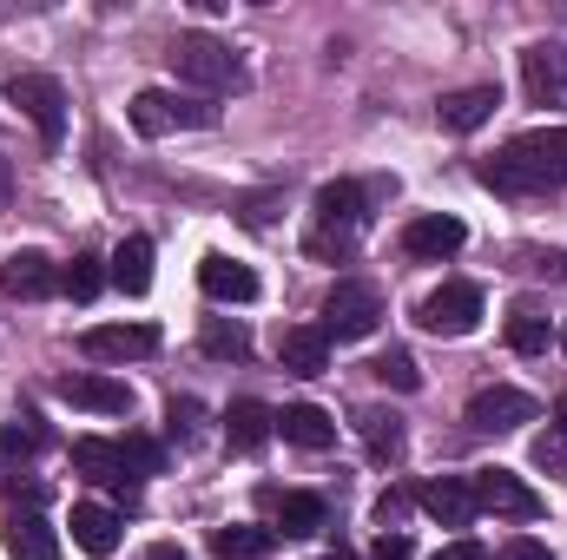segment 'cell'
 <instances>
[{
  "mask_svg": "<svg viewBox=\"0 0 567 560\" xmlns=\"http://www.w3.org/2000/svg\"><path fill=\"white\" fill-rule=\"evenodd\" d=\"M482 185H495V191H555V185H567V126H542V133L508 139L482 165Z\"/></svg>",
  "mask_w": 567,
  "mask_h": 560,
  "instance_id": "1",
  "label": "cell"
},
{
  "mask_svg": "<svg viewBox=\"0 0 567 560\" xmlns=\"http://www.w3.org/2000/svg\"><path fill=\"white\" fill-rule=\"evenodd\" d=\"M165 60H172V73H178L185 86H198V93H231V86L245 80L238 53H231L225 40H212V33H178Z\"/></svg>",
  "mask_w": 567,
  "mask_h": 560,
  "instance_id": "2",
  "label": "cell"
},
{
  "mask_svg": "<svg viewBox=\"0 0 567 560\" xmlns=\"http://www.w3.org/2000/svg\"><path fill=\"white\" fill-rule=\"evenodd\" d=\"M126 113H133V133H145V139H165V133H205V126H218V106L185 100V93H165V86H145Z\"/></svg>",
  "mask_w": 567,
  "mask_h": 560,
  "instance_id": "3",
  "label": "cell"
},
{
  "mask_svg": "<svg viewBox=\"0 0 567 560\" xmlns=\"http://www.w3.org/2000/svg\"><path fill=\"white\" fill-rule=\"evenodd\" d=\"M377 323H383V290H377V283L370 278L330 283V297H323V323H317L323 336H343V343H350V336H370Z\"/></svg>",
  "mask_w": 567,
  "mask_h": 560,
  "instance_id": "4",
  "label": "cell"
},
{
  "mask_svg": "<svg viewBox=\"0 0 567 560\" xmlns=\"http://www.w3.org/2000/svg\"><path fill=\"white\" fill-rule=\"evenodd\" d=\"M7 106L27 113L33 133L47 145H60V133H66V93H60L53 73H13V80H7Z\"/></svg>",
  "mask_w": 567,
  "mask_h": 560,
  "instance_id": "5",
  "label": "cell"
},
{
  "mask_svg": "<svg viewBox=\"0 0 567 560\" xmlns=\"http://www.w3.org/2000/svg\"><path fill=\"white\" fill-rule=\"evenodd\" d=\"M363 231V191L350 178L323 185L317 191V231H310V251H350V238Z\"/></svg>",
  "mask_w": 567,
  "mask_h": 560,
  "instance_id": "6",
  "label": "cell"
},
{
  "mask_svg": "<svg viewBox=\"0 0 567 560\" xmlns=\"http://www.w3.org/2000/svg\"><path fill=\"white\" fill-rule=\"evenodd\" d=\"M468 488H475V508H488V515H502V521H542V508H548L515 468H482Z\"/></svg>",
  "mask_w": 567,
  "mask_h": 560,
  "instance_id": "7",
  "label": "cell"
},
{
  "mask_svg": "<svg viewBox=\"0 0 567 560\" xmlns=\"http://www.w3.org/2000/svg\"><path fill=\"white\" fill-rule=\"evenodd\" d=\"M416 323H423L429 336H468V330L482 323V290H475V283H442V290H429L423 310H416Z\"/></svg>",
  "mask_w": 567,
  "mask_h": 560,
  "instance_id": "8",
  "label": "cell"
},
{
  "mask_svg": "<svg viewBox=\"0 0 567 560\" xmlns=\"http://www.w3.org/2000/svg\"><path fill=\"white\" fill-rule=\"evenodd\" d=\"M53 396L73 403V409H93V416H126L133 409V383H120L106 370H73V376L53 383Z\"/></svg>",
  "mask_w": 567,
  "mask_h": 560,
  "instance_id": "9",
  "label": "cell"
},
{
  "mask_svg": "<svg viewBox=\"0 0 567 560\" xmlns=\"http://www.w3.org/2000/svg\"><path fill=\"white\" fill-rule=\"evenodd\" d=\"M522 93H528V106H567V46L535 40L522 53Z\"/></svg>",
  "mask_w": 567,
  "mask_h": 560,
  "instance_id": "10",
  "label": "cell"
},
{
  "mask_svg": "<svg viewBox=\"0 0 567 560\" xmlns=\"http://www.w3.org/2000/svg\"><path fill=\"white\" fill-rule=\"evenodd\" d=\"M80 350L93 356V363H140L158 350V330L152 323H93L86 336H80Z\"/></svg>",
  "mask_w": 567,
  "mask_h": 560,
  "instance_id": "11",
  "label": "cell"
},
{
  "mask_svg": "<svg viewBox=\"0 0 567 560\" xmlns=\"http://www.w3.org/2000/svg\"><path fill=\"white\" fill-rule=\"evenodd\" d=\"M535 396H522V390H482L475 403H468V428H482V435H508V428H522V422H535Z\"/></svg>",
  "mask_w": 567,
  "mask_h": 560,
  "instance_id": "12",
  "label": "cell"
},
{
  "mask_svg": "<svg viewBox=\"0 0 567 560\" xmlns=\"http://www.w3.org/2000/svg\"><path fill=\"white\" fill-rule=\"evenodd\" d=\"M198 283H205L212 303H251V297H258V271L238 265V258H225V251H212V258L198 265Z\"/></svg>",
  "mask_w": 567,
  "mask_h": 560,
  "instance_id": "13",
  "label": "cell"
},
{
  "mask_svg": "<svg viewBox=\"0 0 567 560\" xmlns=\"http://www.w3.org/2000/svg\"><path fill=\"white\" fill-rule=\"evenodd\" d=\"M278 363L290 376H323V370H330V336H323L317 323H290L278 336Z\"/></svg>",
  "mask_w": 567,
  "mask_h": 560,
  "instance_id": "14",
  "label": "cell"
},
{
  "mask_svg": "<svg viewBox=\"0 0 567 560\" xmlns=\"http://www.w3.org/2000/svg\"><path fill=\"white\" fill-rule=\"evenodd\" d=\"M278 435V409H265L258 396H238L231 409H225V442L238 448V455H251V448H265Z\"/></svg>",
  "mask_w": 567,
  "mask_h": 560,
  "instance_id": "15",
  "label": "cell"
},
{
  "mask_svg": "<svg viewBox=\"0 0 567 560\" xmlns=\"http://www.w3.org/2000/svg\"><path fill=\"white\" fill-rule=\"evenodd\" d=\"M423 515L442 521V528H468V521H475V488H468L462 475H435L423 488Z\"/></svg>",
  "mask_w": 567,
  "mask_h": 560,
  "instance_id": "16",
  "label": "cell"
},
{
  "mask_svg": "<svg viewBox=\"0 0 567 560\" xmlns=\"http://www.w3.org/2000/svg\"><path fill=\"white\" fill-rule=\"evenodd\" d=\"M462 218H449V211H429V218H416L410 231H403V251L410 258H455L462 251Z\"/></svg>",
  "mask_w": 567,
  "mask_h": 560,
  "instance_id": "17",
  "label": "cell"
},
{
  "mask_svg": "<svg viewBox=\"0 0 567 560\" xmlns=\"http://www.w3.org/2000/svg\"><path fill=\"white\" fill-rule=\"evenodd\" d=\"M0 290L7 297H47V290H60V271H53V258H40V251H13L7 265H0Z\"/></svg>",
  "mask_w": 567,
  "mask_h": 560,
  "instance_id": "18",
  "label": "cell"
},
{
  "mask_svg": "<svg viewBox=\"0 0 567 560\" xmlns=\"http://www.w3.org/2000/svg\"><path fill=\"white\" fill-rule=\"evenodd\" d=\"M73 468H80L86 481H106L113 495H133L126 462H120V442H93V435H80V442H73Z\"/></svg>",
  "mask_w": 567,
  "mask_h": 560,
  "instance_id": "19",
  "label": "cell"
},
{
  "mask_svg": "<svg viewBox=\"0 0 567 560\" xmlns=\"http://www.w3.org/2000/svg\"><path fill=\"white\" fill-rule=\"evenodd\" d=\"M495 106H502V93H495V86H462V93H449V100H442V126H449V133H475V126H488V120H495Z\"/></svg>",
  "mask_w": 567,
  "mask_h": 560,
  "instance_id": "20",
  "label": "cell"
},
{
  "mask_svg": "<svg viewBox=\"0 0 567 560\" xmlns=\"http://www.w3.org/2000/svg\"><path fill=\"white\" fill-rule=\"evenodd\" d=\"M66 528H73V541H80L86 554H100V560L120 548V515H113V508H100V501H80Z\"/></svg>",
  "mask_w": 567,
  "mask_h": 560,
  "instance_id": "21",
  "label": "cell"
},
{
  "mask_svg": "<svg viewBox=\"0 0 567 560\" xmlns=\"http://www.w3.org/2000/svg\"><path fill=\"white\" fill-rule=\"evenodd\" d=\"M278 435H284V442H297V448H310V455H317V448H330V442H337V422L323 416L317 403H290V409L278 416Z\"/></svg>",
  "mask_w": 567,
  "mask_h": 560,
  "instance_id": "22",
  "label": "cell"
},
{
  "mask_svg": "<svg viewBox=\"0 0 567 560\" xmlns=\"http://www.w3.org/2000/svg\"><path fill=\"white\" fill-rule=\"evenodd\" d=\"M548 343H555V323L542 317V303H515L508 310V350L515 356H548Z\"/></svg>",
  "mask_w": 567,
  "mask_h": 560,
  "instance_id": "23",
  "label": "cell"
},
{
  "mask_svg": "<svg viewBox=\"0 0 567 560\" xmlns=\"http://www.w3.org/2000/svg\"><path fill=\"white\" fill-rule=\"evenodd\" d=\"M271 548H278V528H258V521H238V528L212 535V554L218 560H265Z\"/></svg>",
  "mask_w": 567,
  "mask_h": 560,
  "instance_id": "24",
  "label": "cell"
},
{
  "mask_svg": "<svg viewBox=\"0 0 567 560\" xmlns=\"http://www.w3.org/2000/svg\"><path fill=\"white\" fill-rule=\"evenodd\" d=\"M106 278L120 283L126 297H145V290H152V245H145V238H126V245L106 258Z\"/></svg>",
  "mask_w": 567,
  "mask_h": 560,
  "instance_id": "25",
  "label": "cell"
},
{
  "mask_svg": "<svg viewBox=\"0 0 567 560\" xmlns=\"http://www.w3.org/2000/svg\"><path fill=\"white\" fill-rule=\"evenodd\" d=\"M357 435H363V448L377 462H396L403 455V416H390V409H357Z\"/></svg>",
  "mask_w": 567,
  "mask_h": 560,
  "instance_id": "26",
  "label": "cell"
},
{
  "mask_svg": "<svg viewBox=\"0 0 567 560\" xmlns=\"http://www.w3.org/2000/svg\"><path fill=\"white\" fill-rule=\"evenodd\" d=\"M7 554L13 560H60V535H53L40 515H27V521L7 528Z\"/></svg>",
  "mask_w": 567,
  "mask_h": 560,
  "instance_id": "27",
  "label": "cell"
},
{
  "mask_svg": "<svg viewBox=\"0 0 567 560\" xmlns=\"http://www.w3.org/2000/svg\"><path fill=\"white\" fill-rule=\"evenodd\" d=\"M323 521H330L323 495H284L278 501V535H297V541H303V535H317Z\"/></svg>",
  "mask_w": 567,
  "mask_h": 560,
  "instance_id": "28",
  "label": "cell"
},
{
  "mask_svg": "<svg viewBox=\"0 0 567 560\" xmlns=\"http://www.w3.org/2000/svg\"><path fill=\"white\" fill-rule=\"evenodd\" d=\"M198 343H205V356H218V363H238V356L251 350V336H245V323H231V317H205V330H198Z\"/></svg>",
  "mask_w": 567,
  "mask_h": 560,
  "instance_id": "29",
  "label": "cell"
},
{
  "mask_svg": "<svg viewBox=\"0 0 567 560\" xmlns=\"http://www.w3.org/2000/svg\"><path fill=\"white\" fill-rule=\"evenodd\" d=\"M106 283H113V278H106V258H73V265L60 271V290H66L73 303H93Z\"/></svg>",
  "mask_w": 567,
  "mask_h": 560,
  "instance_id": "30",
  "label": "cell"
},
{
  "mask_svg": "<svg viewBox=\"0 0 567 560\" xmlns=\"http://www.w3.org/2000/svg\"><path fill=\"white\" fill-rule=\"evenodd\" d=\"M370 376H377V383H390V390H403V396H410V390H423V370H416V356H410V350L377 356V363H370Z\"/></svg>",
  "mask_w": 567,
  "mask_h": 560,
  "instance_id": "31",
  "label": "cell"
},
{
  "mask_svg": "<svg viewBox=\"0 0 567 560\" xmlns=\"http://www.w3.org/2000/svg\"><path fill=\"white\" fill-rule=\"evenodd\" d=\"M120 462L140 468V475H165V448H158L152 435H126V442H120Z\"/></svg>",
  "mask_w": 567,
  "mask_h": 560,
  "instance_id": "32",
  "label": "cell"
},
{
  "mask_svg": "<svg viewBox=\"0 0 567 560\" xmlns=\"http://www.w3.org/2000/svg\"><path fill=\"white\" fill-rule=\"evenodd\" d=\"M535 468H567V435H535Z\"/></svg>",
  "mask_w": 567,
  "mask_h": 560,
  "instance_id": "33",
  "label": "cell"
},
{
  "mask_svg": "<svg viewBox=\"0 0 567 560\" xmlns=\"http://www.w3.org/2000/svg\"><path fill=\"white\" fill-rule=\"evenodd\" d=\"M165 422H172V435H178V442H192V435H198V403H192V396H185V403H172Z\"/></svg>",
  "mask_w": 567,
  "mask_h": 560,
  "instance_id": "34",
  "label": "cell"
},
{
  "mask_svg": "<svg viewBox=\"0 0 567 560\" xmlns=\"http://www.w3.org/2000/svg\"><path fill=\"white\" fill-rule=\"evenodd\" d=\"M495 560H555V554H548V541H535V535H515V541H508Z\"/></svg>",
  "mask_w": 567,
  "mask_h": 560,
  "instance_id": "35",
  "label": "cell"
},
{
  "mask_svg": "<svg viewBox=\"0 0 567 560\" xmlns=\"http://www.w3.org/2000/svg\"><path fill=\"white\" fill-rule=\"evenodd\" d=\"M435 560H495V554H488L482 541H449V548H442Z\"/></svg>",
  "mask_w": 567,
  "mask_h": 560,
  "instance_id": "36",
  "label": "cell"
},
{
  "mask_svg": "<svg viewBox=\"0 0 567 560\" xmlns=\"http://www.w3.org/2000/svg\"><path fill=\"white\" fill-rule=\"evenodd\" d=\"M370 560H410V535H383V541H377V554Z\"/></svg>",
  "mask_w": 567,
  "mask_h": 560,
  "instance_id": "37",
  "label": "cell"
},
{
  "mask_svg": "<svg viewBox=\"0 0 567 560\" xmlns=\"http://www.w3.org/2000/svg\"><path fill=\"white\" fill-rule=\"evenodd\" d=\"M403 508H410V495H383V501H377V521H383V528H390V521H396V515H403Z\"/></svg>",
  "mask_w": 567,
  "mask_h": 560,
  "instance_id": "38",
  "label": "cell"
},
{
  "mask_svg": "<svg viewBox=\"0 0 567 560\" xmlns=\"http://www.w3.org/2000/svg\"><path fill=\"white\" fill-rule=\"evenodd\" d=\"M27 455V435H13V428H0V462H20Z\"/></svg>",
  "mask_w": 567,
  "mask_h": 560,
  "instance_id": "39",
  "label": "cell"
},
{
  "mask_svg": "<svg viewBox=\"0 0 567 560\" xmlns=\"http://www.w3.org/2000/svg\"><path fill=\"white\" fill-rule=\"evenodd\" d=\"M7 198H13V158L0 152V205H7Z\"/></svg>",
  "mask_w": 567,
  "mask_h": 560,
  "instance_id": "40",
  "label": "cell"
},
{
  "mask_svg": "<svg viewBox=\"0 0 567 560\" xmlns=\"http://www.w3.org/2000/svg\"><path fill=\"white\" fill-rule=\"evenodd\" d=\"M145 560H185V548H178V541H158V548H152Z\"/></svg>",
  "mask_w": 567,
  "mask_h": 560,
  "instance_id": "41",
  "label": "cell"
},
{
  "mask_svg": "<svg viewBox=\"0 0 567 560\" xmlns=\"http://www.w3.org/2000/svg\"><path fill=\"white\" fill-rule=\"evenodd\" d=\"M555 428H561V435H567V390H561V396H555Z\"/></svg>",
  "mask_w": 567,
  "mask_h": 560,
  "instance_id": "42",
  "label": "cell"
},
{
  "mask_svg": "<svg viewBox=\"0 0 567 560\" xmlns=\"http://www.w3.org/2000/svg\"><path fill=\"white\" fill-rule=\"evenodd\" d=\"M317 560H357V554L350 548H330V554H317Z\"/></svg>",
  "mask_w": 567,
  "mask_h": 560,
  "instance_id": "43",
  "label": "cell"
},
{
  "mask_svg": "<svg viewBox=\"0 0 567 560\" xmlns=\"http://www.w3.org/2000/svg\"><path fill=\"white\" fill-rule=\"evenodd\" d=\"M561 350H567V336H561Z\"/></svg>",
  "mask_w": 567,
  "mask_h": 560,
  "instance_id": "44",
  "label": "cell"
}]
</instances>
